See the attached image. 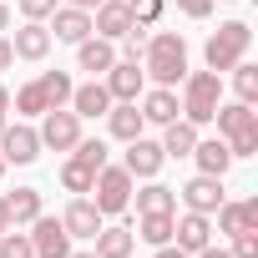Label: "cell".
<instances>
[{"instance_id":"603a6c76","label":"cell","mask_w":258,"mask_h":258,"mask_svg":"<svg viewBox=\"0 0 258 258\" xmlns=\"http://www.w3.org/2000/svg\"><path fill=\"white\" fill-rule=\"evenodd\" d=\"M192 147H198V126L187 116L162 126V157H192Z\"/></svg>"},{"instance_id":"f1b7e54d","label":"cell","mask_w":258,"mask_h":258,"mask_svg":"<svg viewBox=\"0 0 258 258\" xmlns=\"http://www.w3.org/2000/svg\"><path fill=\"white\" fill-rule=\"evenodd\" d=\"M91 182H96V172H91L81 157H71V152H66V162H61V187H66V192H76V198H86V192H91Z\"/></svg>"},{"instance_id":"c3c4849f","label":"cell","mask_w":258,"mask_h":258,"mask_svg":"<svg viewBox=\"0 0 258 258\" xmlns=\"http://www.w3.org/2000/svg\"><path fill=\"white\" fill-rule=\"evenodd\" d=\"M0 177H6V157H0Z\"/></svg>"},{"instance_id":"836d02e7","label":"cell","mask_w":258,"mask_h":258,"mask_svg":"<svg viewBox=\"0 0 258 258\" xmlns=\"http://www.w3.org/2000/svg\"><path fill=\"white\" fill-rule=\"evenodd\" d=\"M126 11H132V21H137V26H147V31H152V26L162 21V11H167V0H126Z\"/></svg>"},{"instance_id":"ee69618b","label":"cell","mask_w":258,"mask_h":258,"mask_svg":"<svg viewBox=\"0 0 258 258\" xmlns=\"http://www.w3.org/2000/svg\"><path fill=\"white\" fill-rule=\"evenodd\" d=\"M6 111H11V86L0 81V116H6Z\"/></svg>"},{"instance_id":"b9f144b4","label":"cell","mask_w":258,"mask_h":258,"mask_svg":"<svg viewBox=\"0 0 258 258\" xmlns=\"http://www.w3.org/2000/svg\"><path fill=\"white\" fill-rule=\"evenodd\" d=\"M157 258H192V253H182L177 243H162V248H157Z\"/></svg>"},{"instance_id":"9c48e42d","label":"cell","mask_w":258,"mask_h":258,"mask_svg":"<svg viewBox=\"0 0 258 258\" xmlns=\"http://www.w3.org/2000/svg\"><path fill=\"white\" fill-rule=\"evenodd\" d=\"M162 162H167V157H162V142H152V137H132V142H126V152H121V167L132 172V177H142V182L157 177Z\"/></svg>"},{"instance_id":"681fc988","label":"cell","mask_w":258,"mask_h":258,"mask_svg":"<svg viewBox=\"0 0 258 258\" xmlns=\"http://www.w3.org/2000/svg\"><path fill=\"white\" fill-rule=\"evenodd\" d=\"M0 132H6V116H0Z\"/></svg>"},{"instance_id":"7c38bea8","label":"cell","mask_w":258,"mask_h":258,"mask_svg":"<svg viewBox=\"0 0 258 258\" xmlns=\"http://www.w3.org/2000/svg\"><path fill=\"white\" fill-rule=\"evenodd\" d=\"M132 26L137 21H132V11H126V0H101V6L91 11V36H101V41H121Z\"/></svg>"},{"instance_id":"4dcf8cb0","label":"cell","mask_w":258,"mask_h":258,"mask_svg":"<svg viewBox=\"0 0 258 258\" xmlns=\"http://www.w3.org/2000/svg\"><path fill=\"white\" fill-rule=\"evenodd\" d=\"M11 106H16L21 116H41V111H46V96H41V81H26V86H16Z\"/></svg>"},{"instance_id":"4316f807","label":"cell","mask_w":258,"mask_h":258,"mask_svg":"<svg viewBox=\"0 0 258 258\" xmlns=\"http://www.w3.org/2000/svg\"><path fill=\"white\" fill-rule=\"evenodd\" d=\"M172 218H177V213H137V238L152 243V248L172 243Z\"/></svg>"},{"instance_id":"7a4b0ae2","label":"cell","mask_w":258,"mask_h":258,"mask_svg":"<svg viewBox=\"0 0 258 258\" xmlns=\"http://www.w3.org/2000/svg\"><path fill=\"white\" fill-rule=\"evenodd\" d=\"M177 101H182V116H187L192 126H208L213 111H218V101H223V76H218V71H187Z\"/></svg>"},{"instance_id":"2e32d148","label":"cell","mask_w":258,"mask_h":258,"mask_svg":"<svg viewBox=\"0 0 258 258\" xmlns=\"http://www.w3.org/2000/svg\"><path fill=\"white\" fill-rule=\"evenodd\" d=\"M11 51H16V61H46V51H51L46 21H26V26L11 36Z\"/></svg>"},{"instance_id":"484cf974","label":"cell","mask_w":258,"mask_h":258,"mask_svg":"<svg viewBox=\"0 0 258 258\" xmlns=\"http://www.w3.org/2000/svg\"><path fill=\"white\" fill-rule=\"evenodd\" d=\"M6 213H11V228H31V223L41 218V192H36V187L6 192Z\"/></svg>"},{"instance_id":"52a82bcc","label":"cell","mask_w":258,"mask_h":258,"mask_svg":"<svg viewBox=\"0 0 258 258\" xmlns=\"http://www.w3.org/2000/svg\"><path fill=\"white\" fill-rule=\"evenodd\" d=\"M101 86L111 91V101H137L142 91H147V71H142V61H111V71L101 76Z\"/></svg>"},{"instance_id":"5bb4252c","label":"cell","mask_w":258,"mask_h":258,"mask_svg":"<svg viewBox=\"0 0 258 258\" xmlns=\"http://www.w3.org/2000/svg\"><path fill=\"white\" fill-rule=\"evenodd\" d=\"M172 243H177L182 253H203V248L213 243V218H208V213H182V218H172Z\"/></svg>"},{"instance_id":"e575fe53","label":"cell","mask_w":258,"mask_h":258,"mask_svg":"<svg viewBox=\"0 0 258 258\" xmlns=\"http://www.w3.org/2000/svg\"><path fill=\"white\" fill-rule=\"evenodd\" d=\"M228 152H233V162H238V157H253V152H258V121L228 137Z\"/></svg>"},{"instance_id":"d4e9b609","label":"cell","mask_w":258,"mask_h":258,"mask_svg":"<svg viewBox=\"0 0 258 258\" xmlns=\"http://www.w3.org/2000/svg\"><path fill=\"white\" fill-rule=\"evenodd\" d=\"M137 213H177V187H162L157 177H147V187H132Z\"/></svg>"},{"instance_id":"3957f363","label":"cell","mask_w":258,"mask_h":258,"mask_svg":"<svg viewBox=\"0 0 258 258\" xmlns=\"http://www.w3.org/2000/svg\"><path fill=\"white\" fill-rule=\"evenodd\" d=\"M248 41H253V31H248V21H223L213 36H208V46H203V56H208V71H233L243 56H248Z\"/></svg>"},{"instance_id":"f546056e","label":"cell","mask_w":258,"mask_h":258,"mask_svg":"<svg viewBox=\"0 0 258 258\" xmlns=\"http://www.w3.org/2000/svg\"><path fill=\"white\" fill-rule=\"evenodd\" d=\"M233 91H238V101H248V106L258 101V66H253V61H238V66H233Z\"/></svg>"},{"instance_id":"7402d4cb","label":"cell","mask_w":258,"mask_h":258,"mask_svg":"<svg viewBox=\"0 0 258 258\" xmlns=\"http://www.w3.org/2000/svg\"><path fill=\"white\" fill-rule=\"evenodd\" d=\"M213 218H218V233H228V238H233L238 228H258V198H243V203H228V198H223V208H218Z\"/></svg>"},{"instance_id":"ac0fdd59","label":"cell","mask_w":258,"mask_h":258,"mask_svg":"<svg viewBox=\"0 0 258 258\" xmlns=\"http://www.w3.org/2000/svg\"><path fill=\"white\" fill-rule=\"evenodd\" d=\"M192 162H198V172H208V177H223V172L233 167V152H228V142H223V137H198V147H192Z\"/></svg>"},{"instance_id":"d590c367","label":"cell","mask_w":258,"mask_h":258,"mask_svg":"<svg viewBox=\"0 0 258 258\" xmlns=\"http://www.w3.org/2000/svg\"><path fill=\"white\" fill-rule=\"evenodd\" d=\"M228 253H233V258H258V228H238Z\"/></svg>"},{"instance_id":"8d00e7d4","label":"cell","mask_w":258,"mask_h":258,"mask_svg":"<svg viewBox=\"0 0 258 258\" xmlns=\"http://www.w3.org/2000/svg\"><path fill=\"white\" fill-rule=\"evenodd\" d=\"M121 46H126L121 61H142V51H147V26H132V31L121 36Z\"/></svg>"},{"instance_id":"5b68a950","label":"cell","mask_w":258,"mask_h":258,"mask_svg":"<svg viewBox=\"0 0 258 258\" xmlns=\"http://www.w3.org/2000/svg\"><path fill=\"white\" fill-rule=\"evenodd\" d=\"M36 137H41V147H51V152H71V147L81 142V116H76L71 106H51V111H41Z\"/></svg>"},{"instance_id":"44dd1931","label":"cell","mask_w":258,"mask_h":258,"mask_svg":"<svg viewBox=\"0 0 258 258\" xmlns=\"http://www.w3.org/2000/svg\"><path fill=\"white\" fill-rule=\"evenodd\" d=\"M66 106H71L76 116H106V111H111V91L91 76L86 86H76V91H71V101H66Z\"/></svg>"},{"instance_id":"ba28073f","label":"cell","mask_w":258,"mask_h":258,"mask_svg":"<svg viewBox=\"0 0 258 258\" xmlns=\"http://www.w3.org/2000/svg\"><path fill=\"white\" fill-rule=\"evenodd\" d=\"M0 157L6 162H16V167H31L36 157H41V137H36V126H26V121H6V132H0Z\"/></svg>"},{"instance_id":"ab89813d","label":"cell","mask_w":258,"mask_h":258,"mask_svg":"<svg viewBox=\"0 0 258 258\" xmlns=\"http://www.w3.org/2000/svg\"><path fill=\"white\" fill-rule=\"evenodd\" d=\"M16 66V51H11V36H0V71Z\"/></svg>"},{"instance_id":"f35d334b","label":"cell","mask_w":258,"mask_h":258,"mask_svg":"<svg viewBox=\"0 0 258 258\" xmlns=\"http://www.w3.org/2000/svg\"><path fill=\"white\" fill-rule=\"evenodd\" d=\"M177 11H182L187 21H208V16H213V0H177Z\"/></svg>"},{"instance_id":"d6986e66","label":"cell","mask_w":258,"mask_h":258,"mask_svg":"<svg viewBox=\"0 0 258 258\" xmlns=\"http://www.w3.org/2000/svg\"><path fill=\"white\" fill-rule=\"evenodd\" d=\"M106 126H111V137H116V142H132V137H142V132H147V121H142L137 101H111Z\"/></svg>"},{"instance_id":"74e56055","label":"cell","mask_w":258,"mask_h":258,"mask_svg":"<svg viewBox=\"0 0 258 258\" xmlns=\"http://www.w3.org/2000/svg\"><path fill=\"white\" fill-rule=\"evenodd\" d=\"M16 6H21V16H26V21H46V16L61 6V0H16Z\"/></svg>"},{"instance_id":"30bf717a","label":"cell","mask_w":258,"mask_h":258,"mask_svg":"<svg viewBox=\"0 0 258 258\" xmlns=\"http://www.w3.org/2000/svg\"><path fill=\"white\" fill-rule=\"evenodd\" d=\"M51 26V41H66V46H81L86 36H91V11H76V6H56L51 16H46Z\"/></svg>"},{"instance_id":"d6a6232c","label":"cell","mask_w":258,"mask_h":258,"mask_svg":"<svg viewBox=\"0 0 258 258\" xmlns=\"http://www.w3.org/2000/svg\"><path fill=\"white\" fill-rule=\"evenodd\" d=\"M71 157H81L91 172H101V167H106V142H101V137H81V142L71 147Z\"/></svg>"},{"instance_id":"cb8c5ba5","label":"cell","mask_w":258,"mask_h":258,"mask_svg":"<svg viewBox=\"0 0 258 258\" xmlns=\"http://www.w3.org/2000/svg\"><path fill=\"white\" fill-rule=\"evenodd\" d=\"M213 121H218V137L228 142L233 132H243V126H253V121H258V111H253L248 101H218V111H213Z\"/></svg>"},{"instance_id":"8992f818","label":"cell","mask_w":258,"mask_h":258,"mask_svg":"<svg viewBox=\"0 0 258 258\" xmlns=\"http://www.w3.org/2000/svg\"><path fill=\"white\" fill-rule=\"evenodd\" d=\"M177 198H182V208H187V213H208V218H213V213L223 208V198H228V192H223V177L198 172V177H187V182L177 187Z\"/></svg>"},{"instance_id":"277c9868","label":"cell","mask_w":258,"mask_h":258,"mask_svg":"<svg viewBox=\"0 0 258 258\" xmlns=\"http://www.w3.org/2000/svg\"><path fill=\"white\" fill-rule=\"evenodd\" d=\"M132 187H137V177L132 172H126V167H101L96 172V182H91V203H96V213L101 218H116V213H126V208H132Z\"/></svg>"},{"instance_id":"83f0119b","label":"cell","mask_w":258,"mask_h":258,"mask_svg":"<svg viewBox=\"0 0 258 258\" xmlns=\"http://www.w3.org/2000/svg\"><path fill=\"white\" fill-rule=\"evenodd\" d=\"M36 81H41V96H46V111H51V106H66V101H71V91H76V81H71L66 71H41Z\"/></svg>"},{"instance_id":"6da1fadb","label":"cell","mask_w":258,"mask_h":258,"mask_svg":"<svg viewBox=\"0 0 258 258\" xmlns=\"http://www.w3.org/2000/svg\"><path fill=\"white\" fill-rule=\"evenodd\" d=\"M142 71H147V81H157V86H177V81L187 76V41H182L177 31H157V36H147Z\"/></svg>"},{"instance_id":"bcb514c9","label":"cell","mask_w":258,"mask_h":258,"mask_svg":"<svg viewBox=\"0 0 258 258\" xmlns=\"http://www.w3.org/2000/svg\"><path fill=\"white\" fill-rule=\"evenodd\" d=\"M11 228V213H6V198H0V233H6Z\"/></svg>"},{"instance_id":"7dc6e473","label":"cell","mask_w":258,"mask_h":258,"mask_svg":"<svg viewBox=\"0 0 258 258\" xmlns=\"http://www.w3.org/2000/svg\"><path fill=\"white\" fill-rule=\"evenodd\" d=\"M66 258H96V253H91V248H86V253H66Z\"/></svg>"},{"instance_id":"1f68e13d","label":"cell","mask_w":258,"mask_h":258,"mask_svg":"<svg viewBox=\"0 0 258 258\" xmlns=\"http://www.w3.org/2000/svg\"><path fill=\"white\" fill-rule=\"evenodd\" d=\"M0 258H36V248H31V233H21V228H6V233H0Z\"/></svg>"},{"instance_id":"7bdbcfd3","label":"cell","mask_w":258,"mask_h":258,"mask_svg":"<svg viewBox=\"0 0 258 258\" xmlns=\"http://www.w3.org/2000/svg\"><path fill=\"white\" fill-rule=\"evenodd\" d=\"M6 31H11V6L0 0V36H6Z\"/></svg>"},{"instance_id":"60d3db41","label":"cell","mask_w":258,"mask_h":258,"mask_svg":"<svg viewBox=\"0 0 258 258\" xmlns=\"http://www.w3.org/2000/svg\"><path fill=\"white\" fill-rule=\"evenodd\" d=\"M192 258H233V253H228V248H218V243H208V248H203V253H192Z\"/></svg>"},{"instance_id":"ffe728a7","label":"cell","mask_w":258,"mask_h":258,"mask_svg":"<svg viewBox=\"0 0 258 258\" xmlns=\"http://www.w3.org/2000/svg\"><path fill=\"white\" fill-rule=\"evenodd\" d=\"M111 61H116V46H111V41H101V36H86V41L76 46V66H81V71H91V76H106V71H111Z\"/></svg>"},{"instance_id":"9a60e30c","label":"cell","mask_w":258,"mask_h":258,"mask_svg":"<svg viewBox=\"0 0 258 258\" xmlns=\"http://www.w3.org/2000/svg\"><path fill=\"white\" fill-rule=\"evenodd\" d=\"M101 223H106V218L96 213V203H91V198H71V203H66V213H61V228H66L71 238H96V233H101Z\"/></svg>"},{"instance_id":"e0dca14e","label":"cell","mask_w":258,"mask_h":258,"mask_svg":"<svg viewBox=\"0 0 258 258\" xmlns=\"http://www.w3.org/2000/svg\"><path fill=\"white\" fill-rule=\"evenodd\" d=\"M132 248H137V233L121 228V223H101V233L91 238L96 258H132Z\"/></svg>"},{"instance_id":"8fae6325","label":"cell","mask_w":258,"mask_h":258,"mask_svg":"<svg viewBox=\"0 0 258 258\" xmlns=\"http://www.w3.org/2000/svg\"><path fill=\"white\" fill-rule=\"evenodd\" d=\"M31 248H36V258H66L71 253V233L61 228V218H36L31 223Z\"/></svg>"},{"instance_id":"4fadbf2b","label":"cell","mask_w":258,"mask_h":258,"mask_svg":"<svg viewBox=\"0 0 258 258\" xmlns=\"http://www.w3.org/2000/svg\"><path fill=\"white\" fill-rule=\"evenodd\" d=\"M137 101H142L137 111H142V121H147V126H167V121H177V116H182V101H177V91H172V86H152V91H142Z\"/></svg>"},{"instance_id":"f6af8a7d","label":"cell","mask_w":258,"mask_h":258,"mask_svg":"<svg viewBox=\"0 0 258 258\" xmlns=\"http://www.w3.org/2000/svg\"><path fill=\"white\" fill-rule=\"evenodd\" d=\"M66 6H76V11H96L101 0H66Z\"/></svg>"}]
</instances>
